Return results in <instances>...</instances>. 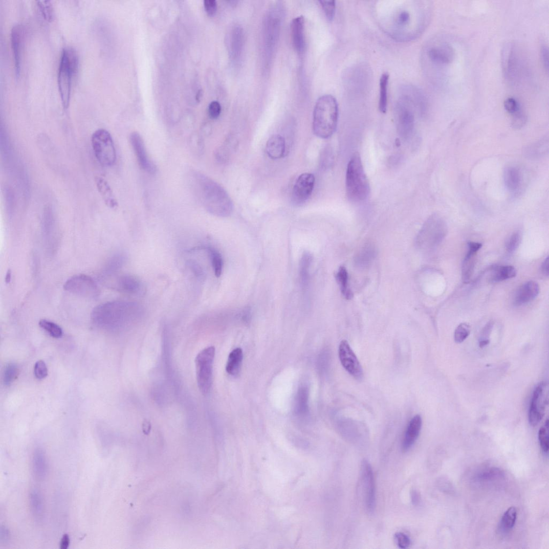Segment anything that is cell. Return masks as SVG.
Masks as SVG:
<instances>
[{"instance_id": "d4e9b609", "label": "cell", "mask_w": 549, "mask_h": 549, "mask_svg": "<svg viewBox=\"0 0 549 549\" xmlns=\"http://www.w3.org/2000/svg\"><path fill=\"white\" fill-rule=\"evenodd\" d=\"M549 142L547 138L535 142L524 148L523 153L526 158L531 160L539 159L548 152Z\"/></svg>"}, {"instance_id": "ee69618b", "label": "cell", "mask_w": 549, "mask_h": 549, "mask_svg": "<svg viewBox=\"0 0 549 549\" xmlns=\"http://www.w3.org/2000/svg\"><path fill=\"white\" fill-rule=\"evenodd\" d=\"M470 334V327L466 323L458 325L454 332V341L456 343H462L469 337Z\"/></svg>"}, {"instance_id": "e7e4bbea", "label": "cell", "mask_w": 549, "mask_h": 549, "mask_svg": "<svg viewBox=\"0 0 549 549\" xmlns=\"http://www.w3.org/2000/svg\"><path fill=\"white\" fill-rule=\"evenodd\" d=\"M420 496L419 493L416 491H413L411 494L412 502L413 506H418L420 502Z\"/></svg>"}, {"instance_id": "003e7915", "label": "cell", "mask_w": 549, "mask_h": 549, "mask_svg": "<svg viewBox=\"0 0 549 549\" xmlns=\"http://www.w3.org/2000/svg\"><path fill=\"white\" fill-rule=\"evenodd\" d=\"M202 96H203V93H202V92L200 91L199 92V93L197 94V96H196L197 99L198 100L199 99H201Z\"/></svg>"}, {"instance_id": "74e56055", "label": "cell", "mask_w": 549, "mask_h": 549, "mask_svg": "<svg viewBox=\"0 0 549 549\" xmlns=\"http://www.w3.org/2000/svg\"><path fill=\"white\" fill-rule=\"evenodd\" d=\"M516 275L517 270L513 266H501L495 270L491 279L492 282H499L514 278Z\"/></svg>"}, {"instance_id": "11a10c76", "label": "cell", "mask_w": 549, "mask_h": 549, "mask_svg": "<svg viewBox=\"0 0 549 549\" xmlns=\"http://www.w3.org/2000/svg\"><path fill=\"white\" fill-rule=\"evenodd\" d=\"M34 373L38 379H43L48 376V369L47 365L43 361L36 362L34 367Z\"/></svg>"}, {"instance_id": "cb8c5ba5", "label": "cell", "mask_w": 549, "mask_h": 549, "mask_svg": "<svg viewBox=\"0 0 549 549\" xmlns=\"http://www.w3.org/2000/svg\"><path fill=\"white\" fill-rule=\"evenodd\" d=\"M266 151L268 156L273 160L282 158L286 152L284 139L279 135L271 137L267 142Z\"/></svg>"}, {"instance_id": "2e32d148", "label": "cell", "mask_w": 549, "mask_h": 549, "mask_svg": "<svg viewBox=\"0 0 549 549\" xmlns=\"http://www.w3.org/2000/svg\"><path fill=\"white\" fill-rule=\"evenodd\" d=\"M339 355L345 370L355 379H362L364 375L362 366L347 341L343 340L340 343Z\"/></svg>"}, {"instance_id": "f35d334b", "label": "cell", "mask_w": 549, "mask_h": 549, "mask_svg": "<svg viewBox=\"0 0 549 549\" xmlns=\"http://www.w3.org/2000/svg\"><path fill=\"white\" fill-rule=\"evenodd\" d=\"M209 255L210 259L213 270L215 275L219 277L223 272L224 266L223 259L221 253L212 247H207L206 249Z\"/></svg>"}, {"instance_id": "5b68a950", "label": "cell", "mask_w": 549, "mask_h": 549, "mask_svg": "<svg viewBox=\"0 0 549 549\" xmlns=\"http://www.w3.org/2000/svg\"><path fill=\"white\" fill-rule=\"evenodd\" d=\"M345 186L347 196L354 203L365 200L370 192L359 153L356 152L352 156L347 166Z\"/></svg>"}, {"instance_id": "8992f818", "label": "cell", "mask_w": 549, "mask_h": 549, "mask_svg": "<svg viewBox=\"0 0 549 549\" xmlns=\"http://www.w3.org/2000/svg\"><path fill=\"white\" fill-rule=\"evenodd\" d=\"M78 67V58L76 51L67 48L62 51L60 62L58 83L61 103L64 109L69 108L72 94V83Z\"/></svg>"}, {"instance_id": "60d3db41", "label": "cell", "mask_w": 549, "mask_h": 549, "mask_svg": "<svg viewBox=\"0 0 549 549\" xmlns=\"http://www.w3.org/2000/svg\"><path fill=\"white\" fill-rule=\"evenodd\" d=\"M39 324L40 327L48 332L52 337L56 339L62 337V330L57 324L46 319H42L40 320Z\"/></svg>"}, {"instance_id": "91938a15", "label": "cell", "mask_w": 549, "mask_h": 549, "mask_svg": "<svg viewBox=\"0 0 549 549\" xmlns=\"http://www.w3.org/2000/svg\"><path fill=\"white\" fill-rule=\"evenodd\" d=\"M189 266H190V268H191V270H192V272L194 273L195 275L200 278H202L204 276L203 270L198 263H197L195 261H191L189 262Z\"/></svg>"}, {"instance_id": "ac0fdd59", "label": "cell", "mask_w": 549, "mask_h": 549, "mask_svg": "<svg viewBox=\"0 0 549 549\" xmlns=\"http://www.w3.org/2000/svg\"><path fill=\"white\" fill-rule=\"evenodd\" d=\"M133 149L135 152L139 165L142 169L150 174L156 171L155 165L150 160L144 141L138 133H133L130 137Z\"/></svg>"}, {"instance_id": "484cf974", "label": "cell", "mask_w": 549, "mask_h": 549, "mask_svg": "<svg viewBox=\"0 0 549 549\" xmlns=\"http://www.w3.org/2000/svg\"><path fill=\"white\" fill-rule=\"evenodd\" d=\"M33 470L36 478L42 480L47 477L48 473V461L46 453L41 449L35 451L33 456Z\"/></svg>"}, {"instance_id": "1f68e13d", "label": "cell", "mask_w": 549, "mask_h": 549, "mask_svg": "<svg viewBox=\"0 0 549 549\" xmlns=\"http://www.w3.org/2000/svg\"><path fill=\"white\" fill-rule=\"evenodd\" d=\"M517 518V511L514 507L510 508L502 515L499 524V531L507 534L513 529Z\"/></svg>"}, {"instance_id": "52a82bcc", "label": "cell", "mask_w": 549, "mask_h": 549, "mask_svg": "<svg viewBox=\"0 0 549 549\" xmlns=\"http://www.w3.org/2000/svg\"><path fill=\"white\" fill-rule=\"evenodd\" d=\"M447 231L445 220L434 214L426 221L420 231L417 239L419 247L423 249H433L443 240Z\"/></svg>"}, {"instance_id": "4316f807", "label": "cell", "mask_w": 549, "mask_h": 549, "mask_svg": "<svg viewBox=\"0 0 549 549\" xmlns=\"http://www.w3.org/2000/svg\"><path fill=\"white\" fill-rule=\"evenodd\" d=\"M503 181L509 191L514 192L518 189L521 181L518 169L514 166H508L503 172Z\"/></svg>"}, {"instance_id": "db71d44e", "label": "cell", "mask_w": 549, "mask_h": 549, "mask_svg": "<svg viewBox=\"0 0 549 549\" xmlns=\"http://www.w3.org/2000/svg\"><path fill=\"white\" fill-rule=\"evenodd\" d=\"M395 540L399 548L406 549L408 548L411 544L410 537L405 533L399 532L394 535Z\"/></svg>"}, {"instance_id": "f907efd6", "label": "cell", "mask_w": 549, "mask_h": 549, "mask_svg": "<svg viewBox=\"0 0 549 549\" xmlns=\"http://www.w3.org/2000/svg\"><path fill=\"white\" fill-rule=\"evenodd\" d=\"M502 476V473L501 470L498 468H491L488 469L486 471L479 474L478 479L479 480H489L494 479Z\"/></svg>"}, {"instance_id": "3957f363", "label": "cell", "mask_w": 549, "mask_h": 549, "mask_svg": "<svg viewBox=\"0 0 549 549\" xmlns=\"http://www.w3.org/2000/svg\"><path fill=\"white\" fill-rule=\"evenodd\" d=\"M142 311L143 309L137 302L117 300L95 308L92 318L99 327L115 328L140 316Z\"/></svg>"}, {"instance_id": "e575fe53", "label": "cell", "mask_w": 549, "mask_h": 549, "mask_svg": "<svg viewBox=\"0 0 549 549\" xmlns=\"http://www.w3.org/2000/svg\"><path fill=\"white\" fill-rule=\"evenodd\" d=\"M336 278H337L343 296L346 299H351L353 297V294L349 288L348 274L344 267H341L339 268Z\"/></svg>"}, {"instance_id": "30bf717a", "label": "cell", "mask_w": 549, "mask_h": 549, "mask_svg": "<svg viewBox=\"0 0 549 549\" xmlns=\"http://www.w3.org/2000/svg\"><path fill=\"white\" fill-rule=\"evenodd\" d=\"M518 47L509 43L502 53V65L504 75L511 84H517L521 80L523 71V59Z\"/></svg>"}, {"instance_id": "b9f144b4", "label": "cell", "mask_w": 549, "mask_h": 549, "mask_svg": "<svg viewBox=\"0 0 549 549\" xmlns=\"http://www.w3.org/2000/svg\"><path fill=\"white\" fill-rule=\"evenodd\" d=\"M18 367L17 365L13 363L8 364L5 368L4 372V384L9 386L14 382L18 375Z\"/></svg>"}, {"instance_id": "7c38bea8", "label": "cell", "mask_w": 549, "mask_h": 549, "mask_svg": "<svg viewBox=\"0 0 549 549\" xmlns=\"http://www.w3.org/2000/svg\"><path fill=\"white\" fill-rule=\"evenodd\" d=\"M361 485L366 510L371 514L376 507L375 480L372 467L366 460L361 465Z\"/></svg>"}, {"instance_id": "6125c7cd", "label": "cell", "mask_w": 549, "mask_h": 549, "mask_svg": "<svg viewBox=\"0 0 549 549\" xmlns=\"http://www.w3.org/2000/svg\"><path fill=\"white\" fill-rule=\"evenodd\" d=\"M481 246H482V244H481L469 242L468 243V251L477 253V252L481 249Z\"/></svg>"}, {"instance_id": "f546056e", "label": "cell", "mask_w": 549, "mask_h": 549, "mask_svg": "<svg viewBox=\"0 0 549 549\" xmlns=\"http://www.w3.org/2000/svg\"><path fill=\"white\" fill-rule=\"evenodd\" d=\"M96 183L98 191L102 196L105 204L110 208H115L117 206V201L107 182L102 178L97 177Z\"/></svg>"}, {"instance_id": "9f6ffc18", "label": "cell", "mask_w": 549, "mask_h": 549, "mask_svg": "<svg viewBox=\"0 0 549 549\" xmlns=\"http://www.w3.org/2000/svg\"><path fill=\"white\" fill-rule=\"evenodd\" d=\"M221 106L217 101H213L209 105L208 114L212 119H217L221 113Z\"/></svg>"}, {"instance_id": "816d5d0a", "label": "cell", "mask_w": 549, "mask_h": 549, "mask_svg": "<svg viewBox=\"0 0 549 549\" xmlns=\"http://www.w3.org/2000/svg\"><path fill=\"white\" fill-rule=\"evenodd\" d=\"M521 240V235L519 233H514L512 235L507 243L506 247L507 251L510 253H513L516 250Z\"/></svg>"}, {"instance_id": "f6af8a7d", "label": "cell", "mask_w": 549, "mask_h": 549, "mask_svg": "<svg viewBox=\"0 0 549 549\" xmlns=\"http://www.w3.org/2000/svg\"><path fill=\"white\" fill-rule=\"evenodd\" d=\"M548 420H547L539 431V441L542 451L547 454L548 451Z\"/></svg>"}, {"instance_id": "7bdbcfd3", "label": "cell", "mask_w": 549, "mask_h": 549, "mask_svg": "<svg viewBox=\"0 0 549 549\" xmlns=\"http://www.w3.org/2000/svg\"><path fill=\"white\" fill-rule=\"evenodd\" d=\"M37 7L45 20L51 22L54 19V9L51 2H37Z\"/></svg>"}, {"instance_id": "d6986e66", "label": "cell", "mask_w": 549, "mask_h": 549, "mask_svg": "<svg viewBox=\"0 0 549 549\" xmlns=\"http://www.w3.org/2000/svg\"><path fill=\"white\" fill-rule=\"evenodd\" d=\"M24 29L20 25L14 26L11 32V43L13 49L16 77L19 78L21 72L22 49L24 41Z\"/></svg>"}, {"instance_id": "d590c367", "label": "cell", "mask_w": 549, "mask_h": 549, "mask_svg": "<svg viewBox=\"0 0 549 549\" xmlns=\"http://www.w3.org/2000/svg\"><path fill=\"white\" fill-rule=\"evenodd\" d=\"M125 262V257L122 254H118L111 257L106 263L104 273L106 276L113 275L118 272L124 266Z\"/></svg>"}, {"instance_id": "8d00e7d4", "label": "cell", "mask_w": 549, "mask_h": 549, "mask_svg": "<svg viewBox=\"0 0 549 549\" xmlns=\"http://www.w3.org/2000/svg\"><path fill=\"white\" fill-rule=\"evenodd\" d=\"M30 502L31 510L36 517H40L43 511V501L40 491L33 489L30 492Z\"/></svg>"}, {"instance_id": "680465c9", "label": "cell", "mask_w": 549, "mask_h": 549, "mask_svg": "<svg viewBox=\"0 0 549 549\" xmlns=\"http://www.w3.org/2000/svg\"><path fill=\"white\" fill-rule=\"evenodd\" d=\"M548 49L545 46H543L541 49V59L546 73L548 71Z\"/></svg>"}, {"instance_id": "9a60e30c", "label": "cell", "mask_w": 549, "mask_h": 549, "mask_svg": "<svg viewBox=\"0 0 549 549\" xmlns=\"http://www.w3.org/2000/svg\"><path fill=\"white\" fill-rule=\"evenodd\" d=\"M315 184V177L312 173H305L297 179L294 186L291 201L296 207L304 205L311 196Z\"/></svg>"}, {"instance_id": "ab89813d", "label": "cell", "mask_w": 549, "mask_h": 549, "mask_svg": "<svg viewBox=\"0 0 549 549\" xmlns=\"http://www.w3.org/2000/svg\"><path fill=\"white\" fill-rule=\"evenodd\" d=\"M476 253L468 251L463 264V279L467 282L471 277L475 264V256Z\"/></svg>"}, {"instance_id": "277c9868", "label": "cell", "mask_w": 549, "mask_h": 549, "mask_svg": "<svg viewBox=\"0 0 549 549\" xmlns=\"http://www.w3.org/2000/svg\"><path fill=\"white\" fill-rule=\"evenodd\" d=\"M338 119L337 99L330 95L320 97L313 112V130L315 135L323 139L331 137L337 130Z\"/></svg>"}, {"instance_id": "7a4b0ae2", "label": "cell", "mask_w": 549, "mask_h": 549, "mask_svg": "<svg viewBox=\"0 0 549 549\" xmlns=\"http://www.w3.org/2000/svg\"><path fill=\"white\" fill-rule=\"evenodd\" d=\"M416 5H399L389 15L384 27L392 37L409 40L418 35L425 24V13H419Z\"/></svg>"}, {"instance_id": "be15d7a7", "label": "cell", "mask_w": 549, "mask_h": 549, "mask_svg": "<svg viewBox=\"0 0 549 549\" xmlns=\"http://www.w3.org/2000/svg\"><path fill=\"white\" fill-rule=\"evenodd\" d=\"M70 544V538L69 535L64 534L61 539L60 548L61 549L68 548Z\"/></svg>"}, {"instance_id": "681fc988", "label": "cell", "mask_w": 549, "mask_h": 549, "mask_svg": "<svg viewBox=\"0 0 549 549\" xmlns=\"http://www.w3.org/2000/svg\"><path fill=\"white\" fill-rule=\"evenodd\" d=\"M323 12L327 19L331 21L333 19L336 10V3L335 1H319Z\"/></svg>"}, {"instance_id": "7dc6e473", "label": "cell", "mask_w": 549, "mask_h": 549, "mask_svg": "<svg viewBox=\"0 0 549 549\" xmlns=\"http://www.w3.org/2000/svg\"><path fill=\"white\" fill-rule=\"evenodd\" d=\"M493 327V323L489 322L481 332L478 344L480 348H484L490 343V337Z\"/></svg>"}, {"instance_id": "6f0895ef", "label": "cell", "mask_w": 549, "mask_h": 549, "mask_svg": "<svg viewBox=\"0 0 549 549\" xmlns=\"http://www.w3.org/2000/svg\"><path fill=\"white\" fill-rule=\"evenodd\" d=\"M204 6L207 13L209 16L215 15L217 9V4L215 0H205Z\"/></svg>"}, {"instance_id": "9c48e42d", "label": "cell", "mask_w": 549, "mask_h": 549, "mask_svg": "<svg viewBox=\"0 0 549 549\" xmlns=\"http://www.w3.org/2000/svg\"><path fill=\"white\" fill-rule=\"evenodd\" d=\"M93 150L98 161L105 166L115 164L117 159L116 150L111 134L106 130H96L92 138Z\"/></svg>"}, {"instance_id": "8fae6325", "label": "cell", "mask_w": 549, "mask_h": 549, "mask_svg": "<svg viewBox=\"0 0 549 549\" xmlns=\"http://www.w3.org/2000/svg\"><path fill=\"white\" fill-rule=\"evenodd\" d=\"M64 289L70 293L89 299L99 296L100 290L94 280L89 276L79 275L73 276L65 282Z\"/></svg>"}, {"instance_id": "4dcf8cb0", "label": "cell", "mask_w": 549, "mask_h": 549, "mask_svg": "<svg viewBox=\"0 0 549 549\" xmlns=\"http://www.w3.org/2000/svg\"><path fill=\"white\" fill-rule=\"evenodd\" d=\"M243 31L239 26L235 27L231 38V49L233 59H239L243 46Z\"/></svg>"}, {"instance_id": "e0dca14e", "label": "cell", "mask_w": 549, "mask_h": 549, "mask_svg": "<svg viewBox=\"0 0 549 549\" xmlns=\"http://www.w3.org/2000/svg\"><path fill=\"white\" fill-rule=\"evenodd\" d=\"M454 55L453 48L447 42L435 43L427 51L430 61L439 66L450 65L454 60Z\"/></svg>"}, {"instance_id": "83f0119b", "label": "cell", "mask_w": 549, "mask_h": 549, "mask_svg": "<svg viewBox=\"0 0 549 549\" xmlns=\"http://www.w3.org/2000/svg\"><path fill=\"white\" fill-rule=\"evenodd\" d=\"M55 222L51 209L48 207L45 210L42 218V232L45 239L48 244L52 245L54 241Z\"/></svg>"}, {"instance_id": "f1b7e54d", "label": "cell", "mask_w": 549, "mask_h": 549, "mask_svg": "<svg viewBox=\"0 0 549 549\" xmlns=\"http://www.w3.org/2000/svg\"><path fill=\"white\" fill-rule=\"evenodd\" d=\"M243 360V352L241 348L234 349L229 355L227 365L226 371L231 376L238 375Z\"/></svg>"}, {"instance_id": "603a6c76", "label": "cell", "mask_w": 549, "mask_h": 549, "mask_svg": "<svg viewBox=\"0 0 549 549\" xmlns=\"http://www.w3.org/2000/svg\"><path fill=\"white\" fill-rule=\"evenodd\" d=\"M117 286L122 292L134 295L141 293L143 288L140 280L135 276L129 275L119 277L117 281Z\"/></svg>"}, {"instance_id": "4fadbf2b", "label": "cell", "mask_w": 549, "mask_h": 549, "mask_svg": "<svg viewBox=\"0 0 549 549\" xmlns=\"http://www.w3.org/2000/svg\"><path fill=\"white\" fill-rule=\"evenodd\" d=\"M413 97L406 95L402 97L397 104L396 115L398 130L404 137L408 136L413 128Z\"/></svg>"}, {"instance_id": "7402d4cb", "label": "cell", "mask_w": 549, "mask_h": 549, "mask_svg": "<svg viewBox=\"0 0 549 549\" xmlns=\"http://www.w3.org/2000/svg\"><path fill=\"white\" fill-rule=\"evenodd\" d=\"M540 293V287L536 282L530 281L523 284L518 290L514 304L521 306L534 300Z\"/></svg>"}, {"instance_id": "ba28073f", "label": "cell", "mask_w": 549, "mask_h": 549, "mask_svg": "<svg viewBox=\"0 0 549 549\" xmlns=\"http://www.w3.org/2000/svg\"><path fill=\"white\" fill-rule=\"evenodd\" d=\"M215 356L214 346L202 350L195 358L197 385L201 393H209L212 383L213 364Z\"/></svg>"}, {"instance_id": "bcb514c9", "label": "cell", "mask_w": 549, "mask_h": 549, "mask_svg": "<svg viewBox=\"0 0 549 549\" xmlns=\"http://www.w3.org/2000/svg\"><path fill=\"white\" fill-rule=\"evenodd\" d=\"M359 255L357 256L358 262L363 265H366L369 261L372 260L375 254V249L372 246H367L363 249Z\"/></svg>"}, {"instance_id": "5bb4252c", "label": "cell", "mask_w": 549, "mask_h": 549, "mask_svg": "<svg viewBox=\"0 0 549 549\" xmlns=\"http://www.w3.org/2000/svg\"><path fill=\"white\" fill-rule=\"evenodd\" d=\"M546 385L544 382L535 387L529 409V421L532 427H535L543 419L547 405Z\"/></svg>"}, {"instance_id": "d6a6232c", "label": "cell", "mask_w": 549, "mask_h": 549, "mask_svg": "<svg viewBox=\"0 0 549 549\" xmlns=\"http://www.w3.org/2000/svg\"><path fill=\"white\" fill-rule=\"evenodd\" d=\"M389 76L388 73H384L380 80V97L379 108L381 113L385 114L388 103V85Z\"/></svg>"}, {"instance_id": "836d02e7", "label": "cell", "mask_w": 549, "mask_h": 549, "mask_svg": "<svg viewBox=\"0 0 549 549\" xmlns=\"http://www.w3.org/2000/svg\"><path fill=\"white\" fill-rule=\"evenodd\" d=\"M312 262V256L309 252H305L301 256L299 266V274L301 285L306 288L309 280V270Z\"/></svg>"}, {"instance_id": "f5cc1de1", "label": "cell", "mask_w": 549, "mask_h": 549, "mask_svg": "<svg viewBox=\"0 0 549 549\" xmlns=\"http://www.w3.org/2000/svg\"><path fill=\"white\" fill-rule=\"evenodd\" d=\"M526 121V117L522 109L512 115V126L515 129H520L524 126Z\"/></svg>"}, {"instance_id": "c3c4849f", "label": "cell", "mask_w": 549, "mask_h": 549, "mask_svg": "<svg viewBox=\"0 0 549 549\" xmlns=\"http://www.w3.org/2000/svg\"><path fill=\"white\" fill-rule=\"evenodd\" d=\"M503 106L508 113L511 115L516 114L522 109L518 101L512 97L507 98L504 102Z\"/></svg>"}, {"instance_id": "94428289", "label": "cell", "mask_w": 549, "mask_h": 549, "mask_svg": "<svg viewBox=\"0 0 549 549\" xmlns=\"http://www.w3.org/2000/svg\"><path fill=\"white\" fill-rule=\"evenodd\" d=\"M10 532L5 526H2L0 529V542L6 543L10 540Z\"/></svg>"}, {"instance_id": "ffe728a7", "label": "cell", "mask_w": 549, "mask_h": 549, "mask_svg": "<svg viewBox=\"0 0 549 549\" xmlns=\"http://www.w3.org/2000/svg\"><path fill=\"white\" fill-rule=\"evenodd\" d=\"M290 29L294 48L299 54L303 53L305 48L304 17L300 16L294 18L291 21Z\"/></svg>"}, {"instance_id": "6da1fadb", "label": "cell", "mask_w": 549, "mask_h": 549, "mask_svg": "<svg viewBox=\"0 0 549 549\" xmlns=\"http://www.w3.org/2000/svg\"><path fill=\"white\" fill-rule=\"evenodd\" d=\"M191 179L196 196L207 211L219 217L231 215L233 205L225 188L200 172L193 173Z\"/></svg>"}, {"instance_id": "03108f58", "label": "cell", "mask_w": 549, "mask_h": 549, "mask_svg": "<svg viewBox=\"0 0 549 549\" xmlns=\"http://www.w3.org/2000/svg\"><path fill=\"white\" fill-rule=\"evenodd\" d=\"M541 272L542 274L546 276H548V257H547L543 262L541 266Z\"/></svg>"}, {"instance_id": "44dd1931", "label": "cell", "mask_w": 549, "mask_h": 549, "mask_svg": "<svg viewBox=\"0 0 549 549\" xmlns=\"http://www.w3.org/2000/svg\"><path fill=\"white\" fill-rule=\"evenodd\" d=\"M422 426V419L419 414L414 416L408 424L402 444L403 452L408 451L418 440Z\"/></svg>"}]
</instances>
